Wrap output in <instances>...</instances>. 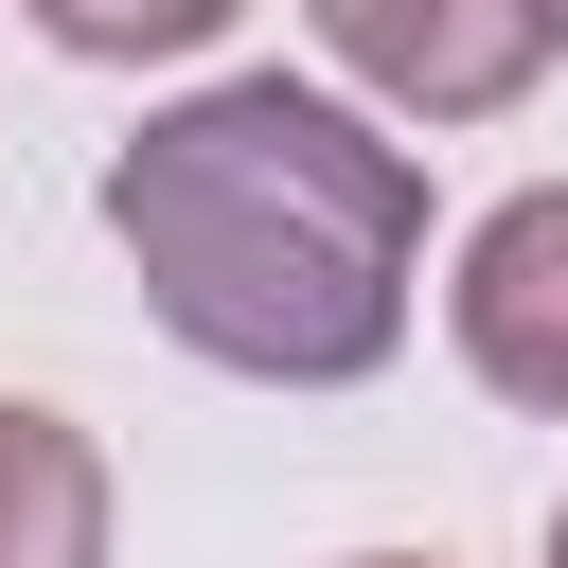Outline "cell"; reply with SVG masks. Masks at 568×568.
Here are the masks:
<instances>
[{"instance_id": "cell-1", "label": "cell", "mask_w": 568, "mask_h": 568, "mask_svg": "<svg viewBox=\"0 0 568 568\" xmlns=\"http://www.w3.org/2000/svg\"><path fill=\"white\" fill-rule=\"evenodd\" d=\"M106 248L142 266V320L248 390H355L408 337V266H426V160L390 124H355L337 89L231 71L178 89L124 160H106Z\"/></svg>"}, {"instance_id": "cell-2", "label": "cell", "mask_w": 568, "mask_h": 568, "mask_svg": "<svg viewBox=\"0 0 568 568\" xmlns=\"http://www.w3.org/2000/svg\"><path fill=\"white\" fill-rule=\"evenodd\" d=\"M302 18H320V53H337L373 106H408V124H497V106H532L550 53H568V0H302Z\"/></svg>"}, {"instance_id": "cell-3", "label": "cell", "mask_w": 568, "mask_h": 568, "mask_svg": "<svg viewBox=\"0 0 568 568\" xmlns=\"http://www.w3.org/2000/svg\"><path fill=\"white\" fill-rule=\"evenodd\" d=\"M444 337H462V373H479L497 408H550V426H568V178H532V195H497V213L462 231Z\"/></svg>"}, {"instance_id": "cell-4", "label": "cell", "mask_w": 568, "mask_h": 568, "mask_svg": "<svg viewBox=\"0 0 568 568\" xmlns=\"http://www.w3.org/2000/svg\"><path fill=\"white\" fill-rule=\"evenodd\" d=\"M0 568H106V444L0 390Z\"/></svg>"}, {"instance_id": "cell-5", "label": "cell", "mask_w": 568, "mask_h": 568, "mask_svg": "<svg viewBox=\"0 0 568 568\" xmlns=\"http://www.w3.org/2000/svg\"><path fill=\"white\" fill-rule=\"evenodd\" d=\"M53 53H89V71H142V53H213L248 0H18Z\"/></svg>"}, {"instance_id": "cell-6", "label": "cell", "mask_w": 568, "mask_h": 568, "mask_svg": "<svg viewBox=\"0 0 568 568\" xmlns=\"http://www.w3.org/2000/svg\"><path fill=\"white\" fill-rule=\"evenodd\" d=\"M355 568H426V550H355Z\"/></svg>"}, {"instance_id": "cell-7", "label": "cell", "mask_w": 568, "mask_h": 568, "mask_svg": "<svg viewBox=\"0 0 568 568\" xmlns=\"http://www.w3.org/2000/svg\"><path fill=\"white\" fill-rule=\"evenodd\" d=\"M550 568H568V515H550Z\"/></svg>"}]
</instances>
